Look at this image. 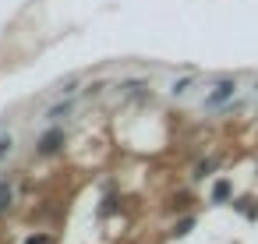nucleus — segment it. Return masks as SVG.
I'll return each instance as SVG.
<instances>
[{
	"mask_svg": "<svg viewBox=\"0 0 258 244\" xmlns=\"http://www.w3.org/2000/svg\"><path fill=\"white\" fill-rule=\"evenodd\" d=\"M60 142H64V131L60 128H53V131H46L43 138H39V152L46 156V152H57L60 149Z\"/></svg>",
	"mask_w": 258,
	"mask_h": 244,
	"instance_id": "f257e3e1",
	"label": "nucleus"
},
{
	"mask_svg": "<svg viewBox=\"0 0 258 244\" xmlns=\"http://www.w3.org/2000/svg\"><path fill=\"white\" fill-rule=\"evenodd\" d=\"M233 89H237V82H219V85H216V92L205 99V106H219L223 99H230V96H233Z\"/></svg>",
	"mask_w": 258,
	"mask_h": 244,
	"instance_id": "f03ea898",
	"label": "nucleus"
},
{
	"mask_svg": "<svg viewBox=\"0 0 258 244\" xmlns=\"http://www.w3.org/2000/svg\"><path fill=\"white\" fill-rule=\"evenodd\" d=\"M11 202H15V184L11 180H0V212L11 209Z\"/></svg>",
	"mask_w": 258,
	"mask_h": 244,
	"instance_id": "7ed1b4c3",
	"label": "nucleus"
},
{
	"mask_svg": "<svg viewBox=\"0 0 258 244\" xmlns=\"http://www.w3.org/2000/svg\"><path fill=\"white\" fill-rule=\"evenodd\" d=\"M11 145H15V142H11V135H0V159L11 152Z\"/></svg>",
	"mask_w": 258,
	"mask_h": 244,
	"instance_id": "20e7f679",
	"label": "nucleus"
},
{
	"mask_svg": "<svg viewBox=\"0 0 258 244\" xmlns=\"http://www.w3.org/2000/svg\"><path fill=\"white\" fill-rule=\"evenodd\" d=\"M25 244H50V237H46V233H39V237H29Z\"/></svg>",
	"mask_w": 258,
	"mask_h": 244,
	"instance_id": "39448f33",
	"label": "nucleus"
}]
</instances>
